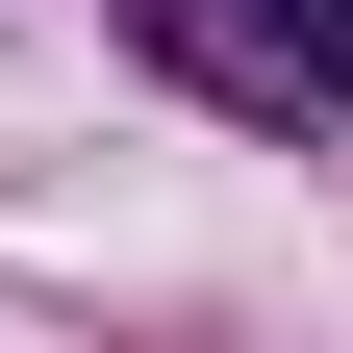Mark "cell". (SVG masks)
I'll return each instance as SVG.
<instances>
[{
  "instance_id": "6da1fadb",
  "label": "cell",
  "mask_w": 353,
  "mask_h": 353,
  "mask_svg": "<svg viewBox=\"0 0 353 353\" xmlns=\"http://www.w3.org/2000/svg\"><path fill=\"white\" fill-rule=\"evenodd\" d=\"M126 26L252 126H353V0H126Z\"/></svg>"
}]
</instances>
